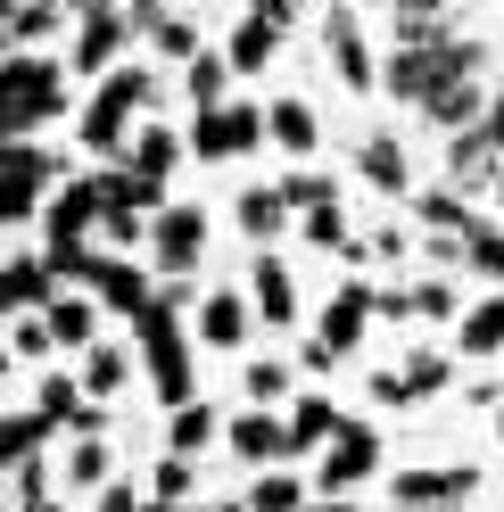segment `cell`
I'll use <instances>...</instances> for the list:
<instances>
[{
	"label": "cell",
	"instance_id": "1",
	"mask_svg": "<svg viewBox=\"0 0 504 512\" xmlns=\"http://www.w3.org/2000/svg\"><path fill=\"white\" fill-rule=\"evenodd\" d=\"M182 306H191V281H166L157 306L133 323V339H141V380H149V397L166 405V413L199 405V339L182 331Z\"/></svg>",
	"mask_w": 504,
	"mask_h": 512
},
{
	"label": "cell",
	"instance_id": "2",
	"mask_svg": "<svg viewBox=\"0 0 504 512\" xmlns=\"http://www.w3.org/2000/svg\"><path fill=\"white\" fill-rule=\"evenodd\" d=\"M0 116H9V141H42L50 124H75V75L67 58L50 50H9V83H0Z\"/></svg>",
	"mask_w": 504,
	"mask_h": 512
},
{
	"label": "cell",
	"instance_id": "3",
	"mask_svg": "<svg viewBox=\"0 0 504 512\" xmlns=\"http://www.w3.org/2000/svg\"><path fill=\"white\" fill-rule=\"evenodd\" d=\"M480 67H488V42L438 34V42H405V50H389V58H381V91H389L397 108H430L447 83L480 75Z\"/></svg>",
	"mask_w": 504,
	"mask_h": 512
},
{
	"label": "cell",
	"instance_id": "4",
	"mask_svg": "<svg viewBox=\"0 0 504 512\" xmlns=\"http://www.w3.org/2000/svg\"><path fill=\"white\" fill-rule=\"evenodd\" d=\"M149 108H157V75H149V67H116V75L83 100L75 141H83L91 157H108V166H116V157L133 149V133L149 124Z\"/></svg>",
	"mask_w": 504,
	"mask_h": 512
},
{
	"label": "cell",
	"instance_id": "5",
	"mask_svg": "<svg viewBox=\"0 0 504 512\" xmlns=\"http://www.w3.org/2000/svg\"><path fill=\"white\" fill-rule=\"evenodd\" d=\"M67 174L75 166H58L42 141H9V166H0V215H9V232H42V215H50Z\"/></svg>",
	"mask_w": 504,
	"mask_h": 512
},
{
	"label": "cell",
	"instance_id": "6",
	"mask_svg": "<svg viewBox=\"0 0 504 512\" xmlns=\"http://www.w3.org/2000/svg\"><path fill=\"white\" fill-rule=\"evenodd\" d=\"M182 149H191V133H174V124H141V133H133V149H124L116 157V174L124 182H133V199L149 207V215H166L174 199H166V190H174V166H182Z\"/></svg>",
	"mask_w": 504,
	"mask_h": 512
},
{
	"label": "cell",
	"instance_id": "7",
	"mask_svg": "<svg viewBox=\"0 0 504 512\" xmlns=\"http://www.w3.org/2000/svg\"><path fill=\"white\" fill-rule=\"evenodd\" d=\"M124 42H133V9L100 0L91 17H75V34H67V50H58V58H67V75H75V83L100 91V83L124 67Z\"/></svg>",
	"mask_w": 504,
	"mask_h": 512
},
{
	"label": "cell",
	"instance_id": "8",
	"mask_svg": "<svg viewBox=\"0 0 504 512\" xmlns=\"http://www.w3.org/2000/svg\"><path fill=\"white\" fill-rule=\"evenodd\" d=\"M265 141H273V124H265V100H224V108L191 116V157H207V166H232V157H257Z\"/></svg>",
	"mask_w": 504,
	"mask_h": 512
},
{
	"label": "cell",
	"instance_id": "9",
	"mask_svg": "<svg viewBox=\"0 0 504 512\" xmlns=\"http://www.w3.org/2000/svg\"><path fill=\"white\" fill-rule=\"evenodd\" d=\"M100 215H108V174H67L50 215H42V248H91L100 240Z\"/></svg>",
	"mask_w": 504,
	"mask_h": 512
},
{
	"label": "cell",
	"instance_id": "10",
	"mask_svg": "<svg viewBox=\"0 0 504 512\" xmlns=\"http://www.w3.org/2000/svg\"><path fill=\"white\" fill-rule=\"evenodd\" d=\"M323 58H331V75L348 83L356 100H372V91H381V58H372V42H364L356 0H331V9H323Z\"/></svg>",
	"mask_w": 504,
	"mask_h": 512
},
{
	"label": "cell",
	"instance_id": "11",
	"mask_svg": "<svg viewBox=\"0 0 504 512\" xmlns=\"http://www.w3.org/2000/svg\"><path fill=\"white\" fill-rule=\"evenodd\" d=\"M447 182L455 190H496L504 182V91L488 100V116L471 124V133L447 141Z\"/></svg>",
	"mask_w": 504,
	"mask_h": 512
},
{
	"label": "cell",
	"instance_id": "12",
	"mask_svg": "<svg viewBox=\"0 0 504 512\" xmlns=\"http://www.w3.org/2000/svg\"><path fill=\"white\" fill-rule=\"evenodd\" d=\"M149 265H157V281H191V273L207 265V207L174 199L166 215H157V232H149Z\"/></svg>",
	"mask_w": 504,
	"mask_h": 512
},
{
	"label": "cell",
	"instance_id": "13",
	"mask_svg": "<svg viewBox=\"0 0 504 512\" xmlns=\"http://www.w3.org/2000/svg\"><path fill=\"white\" fill-rule=\"evenodd\" d=\"M83 290L100 298L108 314L141 323V314L157 306V290H166V281H157V265H141V256H108V248H100V265H91V281H83Z\"/></svg>",
	"mask_w": 504,
	"mask_h": 512
},
{
	"label": "cell",
	"instance_id": "14",
	"mask_svg": "<svg viewBox=\"0 0 504 512\" xmlns=\"http://www.w3.org/2000/svg\"><path fill=\"white\" fill-rule=\"evenodd\" d=\"M290 17H298V0H257V9H240V25L224 34L232 75H265L273 50H281V34H290Z\"/></svg>",
	"mask_w": 504,
	"mask_h": 512
},
{
	"label": "cell",
	"instance_id": "15",
	"mask_svg": "<svg viewBox=\"0 0 504 512\" xmlns=\"http://www.w3.org/2000/svg\"><path fill=\"white\" fill-rule=\"evenodd\" d=\"M34 405L50 413V430H67V438H108V405L83 389V372H34Z\"/></svg>",
	"mask_w": 504,
	"mask_h": 512
},
{
	"label": "cell",
	"instance_id": "16",
	"mask_svg": "<svg viewBox=\"0 0 504 512\" xmlns=\"http://www.w3.org/2000/svg\"><path fill=\"white\" fill-rule=\"evenodd\" d=\"M224 446L248 463V471H281V463H298V438H290V413H273V405H248L240 422L224 430Z\"/></svg>",
	"mask_w": 504,
	"mask_h": 512
},
{
	"label": "cell",
	"instance_id": "17",
	"mask_svg": "<svg viewBox=\"0 0 504 512\" xmlns=\"http://www.w3.org/2000/svg\"><path fill=\"white\" fill-rule=\"evenodd\" d=\"M381 471V430L372 422H339V438L323 446V496H348Z\"/></svg>",
	"mask_w": 504,
	"mask_h": 512
},
{
	"label": "cell",
	"instance_id": "18",
	"mask_svg": "<svg viewBox=\"0 0 504 512\" xmlns=\"http://www.w3.org/2000/svg\"><path fill=\"white\" fill-rule=\"evenodd\" d=\"M248 331H257V306H248V290H207L199 314H191V339L215 347V356H232V347H248Z\"/></svg>",
	"mask_w": 504,
	"mask_h": 512
},
{
	"label": "cell",
	"instance_id": "19",
	"mask_svg": "<svg viewBox=\"0 0 504 512\" xmlns=\"http://www.w3.org/2000/svg\"><path fill=\"white\" fill-rule=\"evenodd\" d=\"M372 314H381V290H372V281H339V290L323 298V331L314 339H331L339 356H356L364 331H372Z\"/></svg>",
	"mask_w": 504,
	"mask_h": 512
},
{
	"label": "cell",
	"instance_id": "20",
	"mask_svg": "<svg viewBox=\"0 0 504 512\" xmlns=\"http://www.w3.org/2000/svg\"><path fill=\"white\" fill-rule=\"evenodd\" d=\"M480 496V471L471 463H422L389 479V504H471Z\"/></svg>",
	"mask_w": 504,
	"mask_h": 512
},
{
	"label": "cell",
	"instance_id": "21",
	"mask_svg": "<svg viewBox=\"0 0 504 512\" xmlns=\"http://www.w3.org/2000/svg\"><path fill=\"white\" fill-rule=\"evenodd\" d=\"M356 174L381 190V199H414V157H405V141L389 133V124H372V133L356 141Z\"/></svg>",
	"mask_w": 504,
	"mask_h": 512
},
{
	"label": "cell",
	"instance_id": "22",
	"mask_svg": "<svg viewBox=\"0 0 504 512\" xmlns=\"http://www.w3.org/2000/svg\"><path fill=\"white\" fill-rule=\"evenodd\" d=\"M455 380V364L447 356H405V364H389V372H372V405H422V397H438Z\"/></svg>",
	"mask_w": 504,
	"mask_h": 512
},
{
	"label": "cell",
	"instance_id": "23",
	"mask_svg": "<svg viewBox=\"0 0 504 512\" xmlns=\"http://www.w3.org/2000/svg\"><path fill=\"white\" fill-rule=\"evenodd\" d=\"M100 298L91 290H58L50 306H42V323H50V339H58V356H91V347H100Z\"/></svg>",
	"mask_w": 504,
	"mask_h": 512
},
{
	"label": "cell",
	"instance_id": "24",
	"mask_svg": "<svg viewBox=\"0 0 504 512\" xmlns=\"http://www.w3.org/2000/svg\"><path fill=\"white\" fill-rule=\"evenodd\" d=\"M0 298H9V314H42L58 298V273L42 248H9V273H0Z\"/></svg>",
	"mask_w": 504,
	"mask_h": 512
},
{
	"label": "cell",
	"instance_id": "25",
	"mask_svg": "<svg viewBox=\"0 0 504 512\" xmlns=\"http://www.w3.org/2000/svg\"><path fill=\"white\" fill-rule=\"evenodd\" d=\"M248 306H257V323L290 331V323H298V281H290V265L257 256V265H248Z\"/></svg>",
	"mask_w": 504,
	"mask_h": 512
},
{
	"label": "cell",
	"instance_id": "26",
	"mask_svg": "<svg viewBox=\"0 0 504 512\" xmlns=\"http://www.w3.org/2000/svg\"><path fill=\"white\" fill-rule=\"evenodd\" d=\"M58 479H67V496H108V488H116V455H108V438H67V455H58Z\"/></svg>",
	"mask_w": 504,
	"mask_h": 512
},
{
	"label": "cell",
	"instance_id": "27",
	"mask_svg": "<svg viewBox=\"0 0 504 512\" xmlns=\"http://www.w3.org/2000/svg\"><path fill=\"white\" fill-rule=\"evenodd\" d=\"M488 100H496V91H488L480 75H463V83H447V91H438V100H430L422 116H430V124H438V133H447V141H455V133H471V124H480V116H488Z\"/></svg>",
	"mask_w": 504,
	"mask_h": 512
},
{
	"label": "cell",
	"instance_id": "28",
	"mask_svg": "<svg viewBox=\"0 0 504 512\" xmlns=\"http://www.w3.org/2000/svg\"><path fill=\"white\" fill-rule=\"evenodd\" d=\"M265 124H273V149H281V157H298V166H306L314 149H323V116H314L306 100H273V108H265Z\"/></svg>",
	"mask_w": 504,
	"mask_h": 512
},
{
	"label": "cell",
	"instance_id": "29",
	"mask_svg": "<svg viewBox=\"0 0 504 512\" xmlns=\"http://www.w3.org/2000/svg\"><path fill=\"white\" fill-rule=\"evenodd\" d=\"M455 9L463 0H397L389 9V42H438V34H455Z\"/></svg>",
	"mask_w": 504,
	"mask_h": 512
},
{
	"label": "cell",
	"instance_id": "30",
	"mask_svg": "<svg viewBox=\"0 0 504 512\" xmlns=\"http://www.w3.org/2000/svg\"><path fill=\"white\" fill-rule=\"evenodd\" d=\"M133 372H141V356H133V347L100 339V347H91V356H83V389L100 397V405H116L124 389H133Z\"/></svg>",
	"mask_w": 504,
	"mask_h": 512
},
{
	"label": "cell",
	"instance_id": "31",
	"mask_svg": "<svg viewBox=\"0 0 504 512\" xmlns=\"http://www.w3.org/2000/svg\"><path fill=\"white\" fill-rule=\"evenodd\" d=\"M232 215H240V232H248V240H281V232L298 223V215H290V199H281V182H248Z\"/></svg>",
	"mask_w": 504,
	"mask_h": 512
},
{
	"label": "cell",
	"instance_id": "32",
	"mask_svg": "<svg viewBox=\"0 0 504 512\" xmlns=\"http://www.w3.org/2000/svg\"><path fill=\"white\" fill-rule=\"evenodd\" d=\"M224 430H232V422H224V413H215L207 397H199V405H182V413H166V446H174V455H191V463H199Z\"/></svg>",
	"mask_w": 504,
	"mask_h": 512
},
{
	"label": "cell",
	"instance_id": "33",
	"mask_svg": "<svg viewBox=\"0 0 504 512\" xmlns=\"http://www.w3.org/2000/svg\"><path fill=\"white\" fill-rule=\"evenodd\" d=\"M455 347H463V356H504V290H488L480 306H463Z\"/></svg>",
	"mask_w": 504,
	"mask_h": 512
},
{
	"label": "cell",
	"instance_id": "34",
	"mask_svg": "<svg viewBox=\"0 0 504 512\" xmlns=\"http://www.w3.org/2000/svg\"><path fill=\"white\" fill-rule=\"evenodd\" d=\"M182 100H191V116H207V108H224V100H232V58H224V50H207V58H191V67H182Z\"/></svg>",
	"mask_w": 504,
	"mask_h": 512
},
{
	"label": "cell",
	"instance_id": "35",
	"mask_svg": "<svg viewBox=\"0 0 504 512\" xmlns=\"http://www.w3.org/2000/svg\"><path fill=\"white\" fill-rule=\"evenodd\" d=\"M67 17H75L67 0H9V50H42Z\"/></svg>",
	"mask_w": 504,
	"mask_h": 512
},
{
	"label": "cell",
	"instance_id": "36",
	"mask_svg": "<svg viewBox=\"0 0 504 512\" xmlns=\"http://www.w3.org/2000/svg\"><path fill=\"white\" fill-rule=\"evenodd\" d=\"M339 422H348V413H339L331 397H298V405H290V438H298V455H323V446L339 438Z\"/></svg>",
	"mask_w": 504,
	"mask_h": 512
},
{
	"label": "cell",
	"instance_id": "37",
	"mask_svg": "<svg viewBox=\"0 0 504 512\" xmlns=\"http://www.w3.org/2000/svg\"><path fill=\"white\" fill-rule=\"evenodd\" d=\"M42 438H50V413H42V405H17L9 422H0V463H9V471H17V463H34V455H42Z\"/></svg>",
	"mask_w": 504,
	"mask_h": 512
},
{
	"label": "cell",
	"instance_id": "38",
	"mask_svg": "<svg viewBox=\"0 0 504 512\" xmlns=\"http://www.w3.org/2000/svg\"><path fill=\"white\" fill-rule=\"evenodd\" d=\"M248 512H306V479L281 463V471H257L248 479Z\"/></svg>",
	"mask_w": 504,
	"mask_h": 512
},
{
	"label": "cell",
	"instance_id": "39",
	"mask_svg": "<svg viewBox=\"0 0 504 512\" xmlns=\"http://www.w3.org/2000/svg\"><path fill=\"white\" fill-rule=\"evenodd\" d=\"M414 223H422V232H471V215H463V190H455V182L414 190Z\"/></svg>",
	"mask_w": 504,
	"mask_h": 512
},
{
	"label": "cell",
	"instance_id": "40",
	"mask_svg": "<svg viewBox=\"0 0 504 512\" xmlns=\"http://www.w3.org/2000/svg\"><path fill=\"white\" fill-rule=\"evenodd\" d=\"M281 199H290V215H323V207H339V182L298 166V174H281Z\"/></svg>",
	"mask_w": 504,
	"mask_h": 512
},
{
	"label": "cell",
	"instance_id": "41",
	"mask_svg": "<svg viewBox=\"0 0 504 512\" xmlns=\"http://www.w3.org/2000/svg\"><path fill=\"white\" fill-rule=\"evenodd\" d=\"M240 389H248V405H273V413H281V397H290V364H281V356L240 364Z\"/></svg>",
	"mask_w": 504,
	"mask_h": 512
},
{
	"label": "cell",
	"instance_id": "42",
	"mask_svg": "<svg viewBox=\"0 0 504 512\" xmlns=\"http://www.w3.org/2000/svg\"><path fill=\"white\" fill-rule=\"evenodd\" d=\"M9 347H17V364H34V372L58 356V339H50L42 314H9Z\"/></svg>",
	"mask_w": 504,
	"mask_h": 512
},
{
	"label": "cell",
	"instance_id": "43",
	"mask_svg": "<svg viewBox=\"0 0 504 512\" xmlns=\"http://www.w3.org/2000/svg\"><path fill=\"white\" fill-rule=\"evenodd\" d=\"M471 273L504 290V223H471Z\"/></svg>",
	"mask_w": 504,
	"mask_h": 512
},
{
	"label": "cell",
	"instance_id": "44",
	"mask_svg": "<svg viewBox=\"0 0 504 512\" xmlns=\"http://www.w3.org/2000/svg\"><path fill=\"white\" fill-rule=\"evenodd\" d=\"M191 488H199V471H191V455H166L149 471V496L157 504H191Z\"/></svg>",
	"mask_w": 504,
	"mask_h": 512
},
{
	"label": "cell",
	"instance_id": "45",
	"mask_svg": "<svg viewBox=\"0 0 504 512\" xmlns=\"http://www.w3.org/2000/svg\"><path fill=\"white\" fill-rule=\"evenodd\" d=\"M157 58H174V67H191V58H207V42H199V25L191 17H174V25H157Z\"/></svg>",
	"mask_w": 504,
	"mask_h": 512
},
{
	"label": "cell",
	"instance_id": "46",
	"mask_svg": "<svg viewBox=\"0 0 504 512\" xmlns=\"http://www.w3.org/2000/svg\"><path fill=\"white\" fill-rule=\"evenodd\" d=\"M422 232H405V223H381V232H364V256L372 265H405V248H414Z\"/></svg>",
	"mask_w": 504,
	"mask_h": 512
},
{
	"label": "cell",
	"instance_id": "47",
	"mask_svg": "<svg viewBox=\"0 0 504 512\" xmlns=\"http://www.w3.org/2000/svg\"><path fill=\"white\" fill-rule=\"evenodd\" d=\"M124 9H133V34L149 42L157 25H174V17H182V0H124Z\"/></svg>",
	"mask_w": 504,
	"mask_h": 512
},
{
	"label": "cell",
	"instance_id": "48",
	"mask_svg": "<svg viewBox=\"0 0 504 512\" xmlns=\"http://www.w3.org/2000/svg\"><path fill=\"white\" fill-rule=\"evenodd\" d=\"M141 504H149V496L133 488V479H116V488H108V496H91V512H141Z\"/></svg>",
	"mask_w": 504,
	"mask_h": 512
},
{
	"label": "cell",
	"instance_id": "49",
	"mask_svg": "<svg viewBox=\"0 0 504 512\" xmlns=\"http://www.w3.org/2000/svg\"><path fill=\"white\" fill-rule=\"evenodd\" d=\"M331 364H339V347H331V339H306V347H298V372H314V380H323Z\"/></svg>",
	"mask_w": 504,
	"mask_h": 512
},
{
	"label": "cell",
	"instance_id": "50",
	"mask_svg": "<svg viewBox=\"0 0 504 512\" xmlns=\"http://www.w3.org/2000/svg\"><path fill=\"white\" fill-rule=\"evenodd\" d=\"M389 512H471V504H389Z\"/></svg>",
	"mask_w": 504,
	"mask_h": 512
},
{
	"label": "cell",
	"instance_id": "51",
	"mask_svg": "<svg viewBox=\"0 0 504 512\" xmlns=\"http://www.w3.org/2000/svg\"><path fill=\"white\" fill-rule=\"evenodd\" d=\"M306 512H356V504H339V496H323V504H306Z\"/></svg>",
	"mask_w": 504,
	"mask_h": 512
},
{
	"label": "cell",
	"instance_id": "52",
	"mask_svg": "<svg viewBox=\"0 0 504 512\" xmlns=\"http://www.w3.org/2000/svg\"><path fill=\"white\" fill-rule=\"evenodd\" d=\"M207 512H248V496H232V504H207Z\"/></svg>",
	"mask_w": 504,
	"mask_h": 512
},
{
	"label": "cell",
	"instance_id": "53",
	"mask_svg": "<svg viewBox=\"0 0 504 512\" xmlns=\"http://www.w3.org/2000/svg\"><path fill=\"white\" fill-rule=\"evenodd\" d=\"M67 9H75V17H91V9H100V0H67Z\"/></svg>",
	"mask_w": 504,
	"mask_h": 512
},
{
	"label": "cell",
	"instance_id": "54",
	"mask_svg": "<svg viewBox=\"0 0 504 512\" xmlns=\"http://www.w3.org/2000/svg\"><path fill=\"white\" fill-rule=\"evenodd\" d=\"M141 512H182V504H157V496H149V504H141Z\"/></svg>",
	"mask_w": 504,
	"mask_h": 512
},
{
	"label": "cell",
	"instance_id": "55",
	"mask_svg": "<svg viewBox=\"0 0 504 512\" xmlns=\"http://www.w3.org/2000/svg\"><path fill=\"white\" fill-rule=\"evenodd\" d=\"M364 9H397V0H364Z\"/></svg>",
	"mask_w": 504,
	"mask_h": 512
},
{
	"label": "cell",
	"instance_id": "56",
	"mask_svg": "<svg viewBox=\"0 0 504 512\" xmlns=\"http://www.w3.org/2000/svg\"><path fill=\"white\" fill-rule=\"evenodd\" d=\"M496 438H504V413H496Z\"/></svg>",
	"mask_w": 504,
	"mask_h": 512
},
{
	"label": "cell",
	"instance_id": "57",
	"mask_svg": "<svg viewBox=\"0 0 504 512\" xmlns=\"http://www.w3.org/2000/svg\"><path fill=\"white\" fill-rule=\"evenodd\" d=\"M496 207H504V182H496Z\"/></svg>",
	"mask_w": 504,
	"mask_h": 512
},
{
	"label": "cell",
	"instance_id": "58",
	"mask_svg": "<svg viewBox=\"0 0 504 512\" xmlns=\"http://www.w3.org/2000/svg\"><path fill=\"white\" fill-rule=\"evenodd\" d=\"M248 9H257V0H248Z\"/></svg>",
	"mask_w": 504,
	"mask_h": 512
},
{
	"label": "cell",
	"instance_id": "59",
	"mask_svg": "<svg viewBox=\"0 0 504 512\" xmlns=\"http://www.w3.org/2000/svg\"><path fill=\"white\" fill-rule=\"evenodd\" d=\"M323 9H331V0H323Z\"/></svg>",
	"mask_w": 504,
	"mask_h": 512
}]
</instances>
